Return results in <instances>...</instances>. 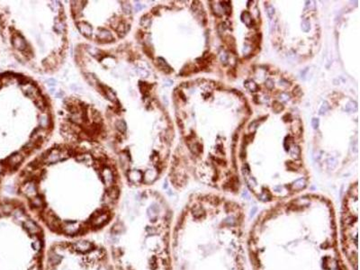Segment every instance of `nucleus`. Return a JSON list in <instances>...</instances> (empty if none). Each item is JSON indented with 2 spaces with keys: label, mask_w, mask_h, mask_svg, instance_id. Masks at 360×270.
<instances>
[{
  "label": "nucleus",
  "mask_w": 360,
  "mask_h": 270,
  "mask_svg": "<svg viewBox=\"0 0 360 270\" xmlns=\"http://www.w3.org/2000/svg\"><path fill=\"white\" fill-rule=\"evenodd\" d=\"M357 185L347 194L338 224L341 252L350 270H357Z\"/></svg>",
  "instance_id": "39448f33"
},
{
  "label": "nucleus",
  "mask_w": 360,
  "mask_h": 270,
  "mask_svg": "<svg viewBox=\"0 0 360 270\" xmlns=\"http://www.w3.org/2000/svg\"><path fill=\"white\" fill-rule=\"evenodd\" d=\"M122 9H123L124 14L129 15V14H131V6L129 2H123L122 3Z\"/></svg>",
  "instance_id": "aec40b11"
},
{
  "label": "nucleus",
  "mask_w": 360,
  "mask_h": 270,
  "mask_svg": "<svg viewBox=\"0 0 360 270\" xmlns=\"http://www.w3.org/2000/svg\"><path fill=\"white\" fill-rule=\"evenodd\" d=\"M69 156L68 155H62V152L60 150L54 148L52 150L48 155H46L43 159V164L45 165H53L56 164L60 161L65 160Z\"/></svg>",
  "instance_id": "423d86ee"
},
{
  "label": "nucleus",
  "mask_w": 360,
  "mask_h": 270,
  "mask_svg": "<svg viewBox=\"0 0 360 270\" xmlns=\"http://www.w3.org/2000/svg\"><path fill=\"white\" fill-rule=\"evenodd\" d=\"M97 37L99 40L104 41V42H111V41L114 40V37L112 35V33L107 31V30H104V29H101L100 32L97 34Z\"/></svg>",
  "instance_id": "9b49d317"
},
{
  "label": "nucleus",
  "mask_w": 360,
  "mask_h": 270,
  "mask_svg": "<svg viewBox=\"0 0 360 270\" xmlns=\"http://www.w3.org/2000/svg\"><path fill=\"white\" fill-rule=\"evenodd\" d=\"M13 45L19 50H23L26 48V43L21 35H16L13 38Z\"/></svg>",
  "instance_id": "6e6552de"
},
{
  "label": "nucleus",
  "mask_w": 360,
  "mask_h": 270,
  "mask_svg": "<svg viewBox=\"0 0 360 270\" xmlns=\"http://www.w3.org/2000/svg\"><path fill=\"white\" fill-rule=\"evenodd\" d=\"M173 212L156 192L128 195L105 229L104 243L114 270H174Z\"/></svg>",
  "instance_id": "7ed1b4c3"
},
{
  "label": "nucleus",
  "mask_w": 360,
  "mask_h": 270,
  "mask_svg": "<svg viewBox=\"0 0 360 270\" xmlns=\"http://www.w3.org/2000/svg\"><path fill=\"white\" fill-rule=\"evenodd\" d=\"M356 109H357V105H356V103H355V102H349L346 106V110L348 112L356 111Z\"/></svg>",
  "instance_id": "4be33fe9"
},
{
  "label": "nucleus",
  "mask_w": 360,
  "mask_h": 270,
  "mask_svg": "<svg viewBox=\"0 0 360 270\" xmlns=\"http://www.w3.org/2000/svg\"><path fill=\"white\" fill-rule=\"evenodd\" d=\"M158 67L160 68V69H161L163 71H165L166 73H169V72L172 71L171 68L168 66V63L165 61V60L162 59V58H158Z\"/></svg>",
  "instance_id": "f8f14e48"
},
{
  "label": "nucleus",
  "mask_w": 360,
  "mask_h": 270,
  "mask_svg": "<svg viewBox=\"0 0 360 270\" xmlns=\"http://www.w3.org/2000/svg\"><path fill=\"white\" fill-rule=\"evenodd\" d=\"M120 167L124 173H127L131 169V158L128 155L121 154L119 156Z\"/></svg>",
  "instance_id": "0eeeda50"
},
{
  "label": "nucleus",
  "mask_w": 360,
  "mask_h": 270,
  "mask_svg": "<svg viewBox=\"0 0 360 270\" xmlns=\"http://www.w3.org/2000/svg\"><path fill=\"white\" fill-rule=\"evenodd\" d=\"M226 39H227V40H225V42H226V43L229 45V47H230V48H231H231H235V42H234L233 38L231 37V36H227V37H226Z\"/></svg>",
  "instance_id": "a878e982"
},
{
  "label": "nucleus",
  "mask_w": 360,
  "mask_h": 270,
  "mask_svg": "<svg viewBox=\"0 0 360 270\" xmlns=\"http://www.w3.org/2000/svg\"><path fill=\"white\" fill-rule=\"evenodd\" d=\"M64 24H63V23H61L60 21H59L58 19L56 20V22H55V26H54V29L57 31V32H59V33H61L63 30H64Z\"/></svg>",
  "instance_id": "5701e85b"
},
{
  "label": "nucleus",
  "mask_w": 360,
  "mask_h": 270,
  "mask_svg": "<svg viewBox=\"0 0 360 270\" xmlns=\"http://www.w3.org/2000/svg\"><path fill=\"white\" fill-rule=\"evenodd\" d=\"M251 270H350L331 202L316 195L263 211L247 234Z\"/></svg>",
  "instance_id": "f257e3e1"
},
{
  "label": "nucleus",
  "mask_w": 360,
  "mask_h": 270,
  "mask_svg": "<svg viewBox=\"0 0 360 270\" xmlns=\"http://www.w3.org/2000/svg\"><path fill=\"white\" fill-rule=\"evenodd\" d=\"M23 158L22 155L20 154H14L9 157L8 158V164L11 168H16L18 165H20V163L23 161Z\"/></svg>",
  "instance_id": "1a4fd4ad"
},
{
  "label": "nucleus",
  "mask_w": 360,
  "mask_h": 270,
  "mask_svg": "<svg viewBox=\"0 0 360 270\" xmlns=\"http://www.w3.org/2000/svg\"><path fill=\"white\" fill-rule=\"evenodd\" d=\"M221 6L224 8V11H225L226 14H228V15H229L230 13H231V5H230L229 2H222Z\"/></svg>",
  "instance_id": "b1692460"
},
{
  "label": "nucleus",
  "mask_w": 360,
  "mask_h": 270,
  "mask_svg": "<svg viewBox=\"0 0 360 270\" xmlns=\"http://www.w3.org/2000/svg\"><path fill=\"white\" fill-rule=\"evenodd\" d=\"M39 121H40V124H41V126L46 127L48 125L49 118H48V116L46 114H42V115H40V120Z\"/></svg>",
  "instance_id": "412c9836"
},
{
  "label": "nucleus",
  "mask_w": 360,
  "mask_h": 270,
  "mask_svg": "<svg viewBox=\"0 0 360 270\" xmlns=\"http://www.w3.org/2000/svg\"><path fill=\"white\" fill-rule=\"evenodd\" d=\"M43 270H114L104 243L60 239L48 245Z\"/></svg>",
  "instance_id": "20e7f679"
},
{
  "label": "nucleus",
  "mask_w": 360,
  "mask_h": 270,
  "mask_svg": "<svg viewBox=\"0 0 360 270\" xmlns=\"http://www.w3.org/2000/svg\"><path fill=\"white\" fill-rule=\"evenodd\" d=\"M302 30L304 32H308L310 30V23L308 20H303L302 23Z\"/></svg>",
  "instance_id": "bb28decb"
},
{
  "label": "nucleus",
  "mask_w": 360,
  "mask_h": 270,
  "mask_svg": "<svg viewBox=\"0 0 360 270\" xmlns=\"http://www.w3.org/2000/svg\"><path fill=\"white\" fill-rule=\"evenodd\" d=\"M136 72L142 77H148V75H149V73L146 71L144 69H142V68H137Z\"/></svg>",
  "instance_id": "393cba45"
},
{
  "label": "nucleus",
  "mask_w": 360,
  "mask_h": 270,
  "mask_svg": "<svg viewBox=\"0 0 360 270\" xmlns=\"http://www.w3.org/2000/svg\"><path fill=\"white\" fill-rule=\"evenodd\" d=\"M312 127H313L314 129H317L318 126H319V119L313 118V119L312 120Z\"/></svg>",
  "instance_id": "7c9ffc66"
},
{
  "label": "nucleus",
  "mask_w": 360,
  "mask_h": 270,
  "mask_svg": "<svg viewBox=\"0 0 360 270\" xmlns=\"http://www.w3.org/2000/svg\"><path fill=\"white\" fill-rule=\"evenodd\" d=\"M34 102H35L36 105H37L41 110H44V109H45V107H46L45 102L43 101V99L41 97H38V98L34 99Z\"/></svg>",
  "instance_id": "dca6fc26"
},
{
  "label": "nucleus",
  "mask_w": 360,
  "mask_h": 270,
  "mask_svg": "<svg viewBox=\"0 0 360 270\" xmlns=\"http://www.w3.org/2000/svg\"><path fill=\"white\" fill-rule=\"evenodd\" d=\"M142 8V6L141 5H140V4H136V10L138 11V10H140V9H141Z\"/></svg>",
  "instance_id": "c9c22d12"
},
{
  "label": "nucleus",
  "mask_w": 360,
  "mask_h": 270,
  "mask_svg": "<svg viewBox=\"0 0 360 270\" xmlns=\"http://www.w3.org/2000/svg\"><path fill=\"white\" fill-rule=\"evenodd\" d=\"M257 36H258V35H256V38H257ZM256 38H255V36L253 37V39H256ZM255 42H256V41H255V40H253V43H255ZM257 42H258V43H259V42H260V40H259V39H257Z\"/></svg>",
  "instance_id": "4c0bfd02"
},
{
  "label": "nucleus",
  "mask_w": 360,
  "mask_h": 270,
  "mask_svg": "<svg viewBox=\"0 0 360 270\" xmlns=\"http://www.w3.org/2000/svg\"><path fill=\"white\" fill-rule=\"evenodd\" d=\"M117 32H118L119 34L121 33V35H124V32H125V25H124V23H118Z\"/></svg>",
  "instance_id": "c85d7f7f"
},
{
  "label": "nucleus",
  "mask_w": 360,
  "mask_h": 270,
  "mask_svg": "<svg viewBox=\"0 0 360 270\" xmlns=\"http://www.w3.org/2000/svg\"><path fill=\"white\" fill-rule=\"evenodd\" d=\"M141 24L143 25L144 27L150 26V24H151V19H150V18H146V17L141 18Z\"/></svg>",
  "instance_id": "c756f323"
},
{
  "label": "nucleus",
  "mask_w": 360,
  "mask_h": 270,
  "mask_svg": "<svg viewBox=\"0 0 360 270\" xmlns=\"http://www.w3.org/2000/svg\"><path fill=\"white\" fill-rule=\"evenodd\" d=\"M273 109H274V111H275L276 113H280L281 111L284 110V105H283L281 103H279V102L276 101V102H274V104H273Z\"/></svg>",
  "instance_id": "a211bd4d"
},
{
  "label": "nucleus",
  "mask_w": 360,
  "mask_h": 270,
  "mask_svg": "<svg viewBox=\"0 0 360 270\" xmlns=\"http://www.w3.org/2000/svg\"><path fill=\"white\" fill-rule=\"evenodd\" d=\"M245 218L234 201L216 195L192 197L173 224V269L249 270Z\"/></svg>",
  "instance_id": "f03ea898"
},
{
  "label": "nucleus",
  "mask_w": 360,
  "mask_h": 270,
  "mask_svg": "<svg viewBox=\"0 0 360 270\" xmlns=\"http://www.w3.org/2000/svg\"><path fill=\"white\" fill-rule=\"evenodd\" d=\"M328 109H329V104H328V103L327 102H324L323 103V104L322 105V107H321V109H320V114H325L327 111H328Z\"/></svg>",
  "instance_id": "cd10ccee"
},
{
  "label": "nucleus",
  "mask_w": 360,
  "mask_h": 270,
  "mask_svg": "<svg viewBox=\"0 0 360 270\" xmlns=\"http://www.w3.org/2000/svg\"><path fill=\"white\" fill-rule=\"evenodd\" d=\"M116 128L121 132H124L126 131V124L123 120H120L116 123Z\"/></svg>",
  "instance_id": "f3484780"
},
{
  "label": "nucleus",
  "mask_w": 360,
  "mask_h": 270,
  "mask_svg": "<svg viewBox=\"0 0 360 270\" xmlns=\"http://www.w3.org/2000/svg\"><path fill=\"white\" fill-rule=\"evenodd\" d=\"M104 92H105V95H106V97H107L110 101H112L113 103H117L116 96L111 89H106V90H104Z\"/></svg>",
  "instance_id": "2eb2a0df"
},
{
  "label": "nucleus",
  "mask_w": 360,
  "mask_h": 270,
  "mask_svg": "<svg viewBox=\"0 0 360 270\" xmlns=\"http://www.w3.org/2000/svg\"><path fill=\"white\" fill-rule=\"evenodd\" d=\"M268 13L269 17H272L273 14H274V8H273L272 6H269V7L268 8Z\"/></svg>",
  "instance_id": "f704fd0d"
},
{
  "label": "nucleus",
  "mask_w": 360,
  "mask_h": 270,
  "mask_svg": "<svg viewBox=\"0 0 360 270\" xmlns=\"http://www.w3.org/2000/svg\"><path fill=\"white\" fill-rule=\"evenodd\" d=\"M302 94V92L301 88L299 87H296V88H295V90H294V95L296 97H300Z\"/></svg>",
  "instance_id": "2f4dec72"
},
{
  "label": "nucleus",
  "mask_w": 360,
  "mask_h": 270,
  "mask_svg": "<svg viewBox=\"0 0 360 270\" xmlns=\"http://www.w3.org/2000/svg\"><path fill=\"white\" fill-rule=\"evenodd\" d=\"M244 86L250 92H255V91L258 90V86L255 82H253L252 80H247L246 82L244 83Z\"/></svg>",
  "instance_id": "4468645a"
},
{
  "label": "nucleus",
  "mask_w": 360,
  "mask_h": 270,
  "mask_svg": "<svg viewBox=\"0 0 360 270\" xmlns=\"http://www.w3.org/2000/svg\"><path fill=\"white\" fill-rule=\"evenodd\" d=\"M266 86L268 87V88H273V87H274V83H273V81L271 80V79H268L266 80Z\"/></svg>",
  "instance_id": "72a5a7b5"
},
{
  "label": "nucleus",
  "mask_w": 360,
  "mask_h": 270,
  "mask_svg": "<svg viewBox=\"0 0 360 270\" xmlns=\"http://www.w3.org/2000/svg\"><path fill=\"white\" fill-rule=\"evenodd\" d=\"M78 30L85 36H90L92 34V27L87 23H79L77 24Z\"/></svg>",
  "instance_id": "9d476101"
},
{
  "label": "nucleus",
  "mask_w": 360,
  "mask_h": 270,
  "mask_svg": "<svg viewBox=\"0 0 360 270\" xmlns=\"http://www.w3.org/2000/svg\"><path fill=\"white\" fill-rule=\"evenodd\" d=\"M291 154H292V157L294 158H295V159H299L300 158H301V151H300V148H299V147H295L294 148H293V151H292V152H291Z\"/></svg>",
  "instance_id": "6ab92c4d"
},
{
  "label": "nucleus",
  "mask_w": 360,
  "mask_h": 270,
  "mask_svg": "<svg viewBox=\"0 0 360 270\" xmlns=\"http://www.w3.org/2000/svg\"><path fill=\"white\" fill-rule=\"evenodd\" d=\"M3 171H4V167L1 163H0V174H2Z\"/></svg>",
  "instance_id": "e433bc0d"
},
{
  "label": "nucleus",
  "mask_w": 360,
  "mask_h": 270,
  "mask_svg": "<svg viewBox=\"0 0 360 270\" xmlns=\"http://www.w3.org/2000/svg\"><path fill=\"white\" fill-rule=\"evenodd\" d=\"M46 82H47V84L50 85V86H55V85H56V80L53 79V78H49V79H47Z\"/></svg>",
  "instance_id": "473e14b6"
},
{
  "label": "nucleus",
  "mask_w": 360,
  "mask_h": 270,
  "mask_svg": "<svg viewBox=\"0 0 360 270\" xmlns=\"http://www.w3.org/2000/svg\"><path fill=\"white\" fill-rule=\"evenodd\" d=\"M0 87H1V83H0Z\"/></svg>",
  "instance_id": "58836bf2"
},
{
  "label": "nucleus",
  "mask_w": 360,
  "mask_h": 270,
  "mask_svg": "<svg viewBox=\"0 0 360 270\" xmlns=\"http://www.w3.org/2000/svg\"><path fill=\"white\" fill-rule=\"evenodd\" d=\"M241 20H242V22H243L245 24H247L249 27L252 25L253 19H252V17H251V16H250V14H249L248 11H245V12H243V13L241 14Z\"/></svg>",
  "instance_id": "ddd939ff"
}]
</instances>
